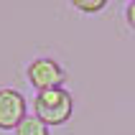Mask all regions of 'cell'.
Wrapping results in <instances>:
<instances>
[{"mask_svg":"<svg viewBox=\"0 0 135 135\" xmlns=\"http://www.w3.org/2000/svg\"><path fill=\"white\" fill-rule=\"evenodd\" d=\"M71 112H74V97L64 87L36 92V97H33V115L41 122H46L49 128L69 122Z\"/></svg>","mask_w":135,"mask_h":135,"instance_id":"1","label":"cell"},{"mask_svg":"<svg viewBox=\"0 0 135 135\" xmlns=\"http://www.w3.org/2000/svg\"><path fill=\"white\" fill-rule=\"evenodd\" d=\"M26 79L36 92L56 89V87H64L66 82V69L51 56H36L26 66Z\"/></svg>","mask_w":135,"mask_h":135,"instance_id":"2","label":"cell"},{"mask_svg":"<svg viewBox=\"0 0 135 135\" xmlns=\"http://www.w3.org/2000/svg\"><path fill=\"white\" fill-rule=\"evenodd\" d=\"M26 97L13 87H0V130H15L26 117Z\"/></svg>","mask_w":135,"mask_h":135,"instance_id":"3","label":"cell"},{"mask_svg":"<svg viewBox=\"0 0 135 135\" xmlns=\"http://www.w3.org/2000/svg\"><path fill=\"white\" fill-rule=\"evenodd\" d=\"M15 135H49V125L41 122L36 115H26L21 122H18V128L13 130Z\"/></svg>","mask_w":135,"mask_h":135,"instance_id":"4","label":"cell"},{"mask_svg":"<svg viewBox=\"0 0 135 135\" xmlns=\"http://www.w3.org/2000/svg\"><path fill=\"white\" fill-rule=\"evenodd\" d=\"M110 0H69V5L79 10V13H87V15H97L107 8Z\"/></svg>","mask_w":135,"mask_h":135,"instance_id":"5","label":"cell"},{"mask_svg":"<svg viewBox=\"0 0 135 135\" xmlns=\"http://www.w3.org/2000/svg\"><path fill=\"white\" fill-rule=\"evenodd\" d=\"M122 18H125V23H128L130 28L135 31V3H128V5H125V13H122Z\"/></svg>","mask_w":135,"mask_h":135,"instance_id":"6","label":"cell"},{"mask_svg":"<svg viewBox=\"0 0 135 135\" xmlns=\"http://www.w3.org/2000/svg\"><path fill=\"white\" fill-rule=\"evenodd\" d=\"M128 3H135V0H128Z\"/></svg>","mask_w":135,"mask_h":135,"instance_id":"7","label":"cell"}]
</instances>
